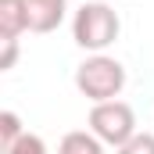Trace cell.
<instances>
[{"label":"cell","instance_id":"1","mask_svg":"<svg viewBox=\"0 0 154 154\" xmlns=\"http://www.w3.org/2000/svg\"><path fill=\"white\" fill-rule=\"evenodd\" d=\"M118 32H122V22H118L115 7H108L100 0L82 4L75 11V18H72V39L90 54H104L118 39Z\"/></svg>","mask_w":154,"mask_h":154},{"label":"cell","instance_id":"2","mask_svg":"<svg viewBox=\"0 0 154 154\" xmlns=\"http://www.w3.org/2000/svg\"><path fill=\"white\" fill-rule=\"evenodd\" d=\"M75 86L79 93L93 104H104V100H118V93L125 90V68L118 57L108 54H93L86 57L75 68Z\"/></svg>","mask_w":154,"mask_h":154},{"label":"cell","instance_id":"3","mask_svg":"<svg viewBox=\"0 0 154 154\" xmlns=\"http://www.w3.org/2000/svg\"><path fill=\"white\" fill-rule=\"evenodd\" d=\"M90 133L108 143V147H125L133 136H136V111L125 104V100H104V104H93L90 108Z\"/></svg>","mask_w":154,"mask_h":154},{"label":"cell","instance_id":"4","mask_svg":"<svg viewBox=\"0 0 154 154\" xmlns=\"http://www.w3.org/2000/svg\"><path fill=\"white\" fill-rule=\"evenodd\" d=\"M68 0H25V14H29V32H54L65 22Z\"/></svg>","mask_w":154,"mask_h":154},{"label":"cell","instance_id":"5","mask_svg":"<svg viewBox=\"0 0 154 154\" xmlns=\"http://www.w3.org/2000/svg\"><path fill=\"white\" fill-rule=\"evenodd\" d=\"M22 32H29L25 0H0V39H18Z\"/></svg>","mask_w":154,"mask_h":154},{"label":"cell","instance_id":"6","mask_svg":"<svg viewBox=\"0 0 154 154\" xmlns=\"http://www.w3.org/2000/svg\"><path fill=\"white\" fill-rule=\"evenodd\" d=\"M57 154H104V143L90 133V129H75V133H65Z\"/></svg>","mask_w":154,"mask_h":154},{"label":"cell","instance_id":"7","mask_svg":"<svg viewBox=\"0 0 154 154\" xmlns=\"http://www.w3.org/2000/svg\"><path fill=\"white\" fill-rule=\"evenodd\" d=\"M22 136H25L22 118L14 115V111H4V115H0V151L7 154L14 143H18V140H22Z\"/></svg>","mask_w":154,"mask_h":154},{"label":"cell","instance_id":"8","mask_svg":"<svg viewBox=\"0 0 154 154\" xmlns=\"http://www.w3.org/2000/svg\"><path fill=\"white\" fill-rule=\"evenodd\" d=\"M7 154H47V143H43V136H36V133H25Z\"/></svg>","mask_w":154,"mask_h":154},{"label":"cell","instance_id":"9","mask_svg":"<svg viewBox=\"0 0 154 154\" xmlns=\"http://www.w3.org/2000/svg\"><path fill=\"white\" fill-rule=\"evenodd\" d=\"M118 154H154V133H136L125 147H118Z\"/></svg>","mask_w":154,"mask_h":154},{"label":"cell","instance_id":"10","mask_svg":"<svg viewBox=\"0 0 154 154\" xmlns=\"http://www.w3.org/2000/svg\"><path fill=\"white\" fill-rule=\"evenodd\" d=\"M4 43V57H0V72H7V68H14V61H18V39H0Z\"/></svg>","mask_w":154,"mask_h":154}]
</instances>
